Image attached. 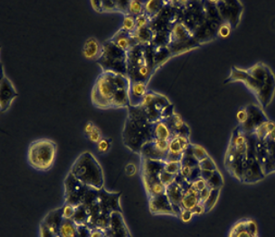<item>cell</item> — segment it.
<instances>
[{
    "label": "cell",
    "mask_w": 275,
    "mask_h": 237,
    "mask_svg": "<svg viewBox=\"0 0 275 237\" xmlns=\"http://www.w3.org/2000/svg\"><path fill=\"white\" fill-rule=\"evenodd\" d=\"M137 172V168H136V165L133 164V163H129L126 168H125V173L126 175L129 176V177H133V176L135 175Z\"/></svg>",
    "instance_id": "53"
},
{
    "label": "cell",
    "mask_w": 275,
    "mask_h": 237,
    "mask_svg": "<svg viewBox=\"0 0 275 237\" xmlns=\"http://www.w3.org/2000/svg\"><path fill=\"white\" fill-rule=\"evenodd\" d=\"M246 231L252 237H258V226L253 219H246Z\"/></svg>",
    "instance_id": "41"
},
{
    "label": "cell",
    "mask_w": 275,
    "mask_h": 237,
    "mask_svg": "<svg viewBox=\"0 0 275 237\" xmlns=\"http://www.w3.org/2000/svg\"><path fill=\"white\" fill-rule=\"evenodd\" d=\"M134 38L136 39L138 45L140 46H148L152 44L154 39V34L150 27H147L140 30H136L133 33Z\"/></svg>",
    "instance_id": "26"
},
{
    "label": "cell",
    "mask_w": 275,
    "mask_h": 237,
    "mask_svg": "<svg viewBox=\"0 0 275 237\" xmlns=\"http://www.w3.org/2000/svg\"><path fill=\"white\" fill-rule=\"evenodd\" d=\"M95 127H96V126L92 123V122H91V121L87 122V123L85 124V126H84V129H83V132H84L85 136L88 137L89 135L91 134L92 131H93V129H95Z\"/></svg>",
    "instance_id": "55"
},
{
    "label": "cell",
    "mask_w": 275,
    "mask_h": 237,
    "mask_svg": "<svg viewBox=\"0 0 275 237\" xmlns=\"http://www.w3.org/2000/svg\"><path fill=\"white\" fill-rule=\"evenodd\" d=\"M121 192H109L104 187L98 190V199L101 213L111 216L114 212L123 213L121 206Z\"/></svg>",
    "instance_id": "9"
},
{
    "label": "cell",
    "mask_w": 275,
    "mask_h": 237,
    "mask_svg": "<svg viewBox=\"0 0 275 237\" xmlns=\"http://www.w3.org/2000/svg\"><path fill=\"white\" fill-rule=\"evenodd\" d=\"M93 10L96 11L98 13H103L102 9V1H91Z\"/></svg>",
    "instance_id": "56"
},
{
    "label": "cell",
    "mask_w": 275,
    "mask_h": 237,
    "mask_svg": "<svg viewBox=\"0 0 275 237\" xmlns=\"http://www.w3.org/2000/svg\"><path fill=\"white\" fill-rule=\"evenodd\" d=\"M192 186H193L194 188H195L196 190L200 192V191L205 189V188L207 186V185H206V181L204 180L203 178H200L198 180H196L192 183Z\"/></svg>",
    "instance_id": "49"
},
{
    "label": "cell",
    "mask_w": 275,
    "mask_h": 237,
    "mask_svg": "<svg viewBox=\"0 0 275 237\" xmlns=\"http://www.w3.org/2000/svg\"><path fill=\"white\" fill-rule=\"evenodd\" d=\"M152 135L153 139L170 140L174 138L172 131L164 119H159L153 123Z\"/></svg>",
    "instance_id": "24"
},
{
    "label": "cell",
    "mask_w": 275,
    "mask_h": 237,
    "mask_svg": "<svg viewBox=\"0 0 275 237\" xmlns=\"http://www.w3.org/2000/svg\"><path fill=\"white\" fill-rule=\"evenodd\" d=\"M130 1H116V9L117 12L123 13V15H128V7Z\"/></svg>",
    "instance_id": "47"
},
{
    "label": "cell",
    "mask_w": 275,
    "mask_h": 237,
    "mask_svg": "<svg viewBox=\"0 0 275 237\" xmlns=\"http://www.w3.org/2000/svg\"><path fill=\"white\" fill-rule=\"evenodd\" d=\"M87 138H88V139H89L92 143L97 144L103 137L102 136V133H101L100 129H98L97 127H95V129H93V131H92V133L89 135Z\"/></svg>",
    "instance_id": "44"
},
{
    "label": "cell",
    "mask_w": 275,
    "mask_h": 237,
    "mask_svg": "<svg viewBox=\"0 0 275 237\" xmlns=\"http://www.w3.org/2000/svg\"><path fill=\"white\" fill-rule=\"evenodd\" d=\"M130 86L127 76L114 72H102L92 90V104L99 109L112 108V100L121 88Z\"/></svg>",
    "instance_id": "3"
},
{
    "label": "cell",
    "mask_w": 275,
    "mask_h": 237,
    "mask_svg": "<svg viewBox=\"0 0 275 237\" xmlns=\"http://www.w3.org/2000/svg\"><path fill=\"white\" fill-rule=\"evenodd\" d=\"M206 185L210 189H221V187L224 185V180L218 170H216L214 175L210 178V179L206 181Z\"/></svg>",
    "instance_id": "32"
},
{
    "label": "cell",
    "mask_w": 275,
    "mask_h": 237,
    "mask_svg": "<svg viewBox=\"0 0 275 237\" xmlns=\"http://www.w3.org/2000/svg\"><path fill=\"white\" fill-rule=\"evenodd\" d=\"M192 212H193L194 216H198V217H199V216H201V215L205 214V213L206 212V210L204 204L199 203V205L194 208Z\"/></svg>",
    "instance_id": "54"
},
{
    "label": "cell",
    "mask_w": 275,
    "mask_h": 237,
    "mask_svg": "<svg viewBox=\"0 0 275 237\" xmlns=\"http://www.w3.org/2000/svg\"><path fill=\"white\" fill-rule=\"evenodd\" d=\"M142 14H144V1L130 0L129 7H128V15L138 17Z\"/></svg>",
    "instance_id": "31"
},
{
    "label": "cell",
    "mask_w": 275,
    "mask_h": 237,
    "mask_svg": "<svg viewBox=\"0 0 275 237\" xmlns=\"http://www.w3.org/2000/svg\"><path fill=\"white\" fill-rule=\"evenodd\" d=\"M220 189H211L207 200L205 202L204 206L206 212L210 211L216 205L218 197H219Z\"/></svg>",
    "instance_id": "34"
},
{
    "label": "cell",
    "mask_w": 275,
    "mask_h": 237,
    "mask_svg": "<svg viewBox=\"0 0 275 237\" xmlns=\"http://www.w3.org/2000/svg\"><path fill=\"white\" fill-rule=\"evenodd\" d=\"M215 171H211V170H201V173H200V178H203L204 180L207 181L210 179V178L212 176L214 175V173Z\"/></svg>",
    "instance_id": "57"
},
{
    "label": "cell",
    "mask_w": 275,
    "mask_h": 237,
    "mask_svg": "<svg viewBox=\"0 0 275 237\" xmlns=\"http://www.w3.org/2000/svg\"><path fill=\"white\" fill-rule=\"evenodd\" d=\"M148 209L152 215H169L178 217L166 194L148 198Z\"/></svg>",
    "instance_id": "15"
},
{
    "label": "cell",
    "mask_w": 275,
    "mask_h": 237,
    "mask_svg": "<svg viewBox=\"0 0 275 237\" xmlns=\"http://www.w3.org/2000/svg\"><path fill=\"white\" fill-rule=\"evenodd\" d=\"M63 207V217L64 219H71L75 210H76V207L75 206H71V205H68V204H65Z\"/></svg>",
    "instance_id": "42"
},
{
    "label": "cell",
    "mask_w": 275,
    "mask_h": 237,
    "mask_svg": "<svg viewBox=\"0 0 275 237\" xmlns=\"http://www.w3.org/2000/svg\"><path fill=\"white\" fill-rule=\"evenodd\" d=\"M190 150H191V152L193 154L194 158L198 160L199 162L202 160H204L205 158H206L208 156L206 150H205L203 147L199 146V145H190Z\"/></svg>",
    "instance_id": "35"
},
{
    "label": "cell",
    "mask_w": 275,
    "mask_h": 237,
    "mask_svg": "<svg viewBox=\"0 0 275 237\" xmlns=\"http://www.w3.org/2000/svg\"><path fill=\"white\" fill-rule=\"evenodd\" d=\"M102 72H110L127 76V53L111 40L102 44V56L96 61Z\"/></svg>",
    "instance_id": "6"
},
{
    "label": "cell",
    "mask_w": 275,
    "mask_h": 237,
    "mask_svg": "<svg viewBox=\"0 0 275 237\" xmlns=\"http://www.w3.org/2000/svg\"><path fill=\"white\" fill-rule=\"evenodd\" d=\"M150 18L146 14H142L136 17V30H140L149 27Z\"/></svg>",
    "instance_id": "40"
},
{
    "label": "cell",
    "mask_w": 275,
    "mask_h": 237,
    "mask_svg": "<svg viewBox=\"0 0 275 237\" xmlns=\"http://www.w3.org/2000/svg\"><path fill=\"white\" fill-rule=\"evenodd\" d=\"M58 237H78V226L71 219H64Z\"/></svg>",
    "instance_id": "25"
},
{
    "label": "cell",
    "mask_w": 275,
    "mask_h": 237,
    "mask_svg": "<svg viewBox=\"0 0 275 237\" xmlns=\"http://www.w3.org/2000/svg\"><path fill=\"white\" fill-rule=\"evenodd\" d=\"M236 1H220L215 2L217 10L219 13L222 20L224 23L228 24L230 26H235L240 20V15H241V5L240 3H236Z\"/></svg>",
    "instance_id": "12"
},
{
    "label": "cell",
    "mask_w": 275,
    "mask_h": 237,
    "mask_svg": "<svg viewBox=\"0 0 275 237\" xmlns=\"http://www.w3.org/2000/svg\"><path fill=\"white\" fill-rule=\"evenodd\" d=\"M179 218L181 219V221L184 223H189L193 219L194 214L193 212L190 211V210H184L182 209V211L179 215Z\"/></svg>",
    "instance_id": "48"
},
{
    "label": "cell",
    "mask_w": 275,
    "mask_h": 237,
    "mask_svg": "<svg viewBox=\"0 0 275 237\" xmlns=\"http://www.w3.org/2000/svg\"><path fill=\"white\" fill-rule=\"evenodd\" d=\"M121 28L133 34L136 31V17L131 15H125L123 17V25Z\"/></svg>",
    "instance_id": "33"
},
{
    "label": "cell",
    "mask_w": 275,
    "mask_h": 237,
    "mask_svg": "<svg viewBox=\"0 0 275 237\" xmlns=\"http://www.w3.org/2000/svg\"><path fill=\"white\" fill-rule=\"evenodd\" d=\"M246 108L248 112V118L244 125L239 126L240 129H242L245 134H254L255 130L266 121H268V119L259 107L252 104L247 106Z\"/></svg>",
    "instance_id": "13"
},
{
    "label": "cell",
    "mask_w": 275,
    "mask_h": 237,
    "mask_svg": "<svg viewBox=\"0 0 275 237\" xmlns=\"http://www.w3.org/2000/svg\"><path fill=\"white\" fill-rule=\"evenodd\" d=\"M181 170V162H175V161H165L164 170L173 175H178L180 173Z\"/></svg>",
    "instance_id": "37"
},
{
    "label": "cell",
    "mask_w": 275,
    "mask_h": 237,
    "mask_svg": "<svg viewBox=\"0 0 275 237\" xmlns=\"http://www.w3.org/2000/svg\"><path fill=\"white\" fill-rule=\"evenodd\" d=\"M168 124L174 137H185L189 138L190 129L189 125L184 121L179 114H174L171 117L164 119Z\"/></svg>",
    "instance_id": "18"
},
{
    "label": "cell",
    "mask_w": 275,
    "mask_h": 237,
    "mask_svg": "<svg viewBox=\"0 0 275 237\" xmlns=\"http://www.w3.org/2000/svg\"><path fill=\"white\" fill-rule=\"evenodd\" d=\"M103 12H117L116 1H102Z\"/></svg>",
    "instance_id": "45"
},
{
    "label": "cell",
    "mask_w": 275,
    "mask_h": 237,
    "mask_svg": "<svg viewBox=\"0 0 275 237\" xmlns=\"http://www.w3.org/2000/svg\"><path fill=\"white\" fill-rule=\"evenodd\" d=\"M189 138L185 137H174L173 139L169 140L168 146V156L166 162L168 161H175L180 162L183 155L190 147Z\"/></svg>",
    "instance_id": "16"
},
{
    "label": "cell",
    "mask_w": 275,
    "mask_h": 237,
    "mask_svg": "<svg viewBox=\"0 0 275 237\" xmlns=\"http://www.w3.org/2000/svg\"><path fill=\"white\" fill-rule=\"evenodd\" d=\"M89 186L83 185L74 176L69 172L65 180V201L66 204L77 206L82 205L83 196Z\"/></svg>",
    "instance_id": "8"
},
{
    "label": "cell",
    "mask_w": 275,
    "mask_h": 237,
    "mask_svg": "<svg viewBox=\"0 0 275 237\" xmlns=\"http://www.w3.org/2000/svg\"><path fill=\"white\" fill-rule=\"evenodd\" d=\"M89 219H90V215L86 208L82 205L77 206L76 210L71 220L74 222L78 227H82V226H88Z\"/></svg>",
    "instance_id": "28"
},
{
    "label": "cell",
    "mask_w": 275,
    "mask_h": 237,
    "mask_svg": "<svg viewBox=\"0 0 275 237\" xmlns=\"http://www.w3.org/2000/svg\"><path fill=\"white\" fill-rule=\"evenodd\" d=\"M72 175L83 185L94 189L104 187V176L96 158L89 151H84L73 162L70 170Z\"/></svg>",
    "instance_id": "4"
},
{
    "label": "cell",
    "mask_w": 275,
    "mask_h": 237,
    "mask_svg": "<svg viewBox=\"0 0 275 237\" xmlns=\"http://www.w3.org/2000/svg\"><path fill=\"white\" fill-rule=\"evenodd\" d=\"M40 237H57L54 233H52L47 227L43 225H40Z\"/></svg>",
    "instance_id": "51"
},
{
    "label": "cell",
    "mask_w": 275,
    "mask_h": 237,
    "mask_svg": "<svg viewBox=\"0 0 275 237\" xmlns=\"http://www.w3.org/2000/svg\"><path fill=\"white\" fill-rule=\"evenodd\" d=\"M231 78L245 82L247 87L255 92L263 106H267L270 103L275 90V77L264 64L259 63L247 71L236 70Z\"/></svg>",
    "instance_id": "2"
},
{
    "label": "cell",
    "mask_w": 275,
    "mask_h": 237,
    "mask_svg": "<svg viewBox=\"0 0 275 237\" xmlns=\"http://www.w3.org/2000/svg\"><path fill=\"white\" fill-rule=\"evenodd\" d=\"M231 27H232V26L228 25V24L223 23V24L220 25L217 34H218L221 37H224H224H227V36H229L230 33H231Z\"/></svg>",
    "instance_id": "46"
},
{
    "label": "cell",
    "mask_w": 275,
    "mask_h": 237,
    "mask_svg": "<svg viewBox=\"0 0 275 237\" xmlns=\"http://www.w3.org/2000/svg\"><path fill=\"white\" fill-rule=\"evenodd\" d=\"M229 237H254L246 231V220L237 222L230 231Z\"/></svg>",
    "instance_id": "30"
},
{
    "label": "cell",
    "mask_w": 275,
    "mask_h": 237,
    "mask_svg": "<svg viewBox=\"0 0 275 237\" xmlns=\"http://www.w3.org/2000/svg\"><path fill=\"white\" fill-rule=\"evenodd\" d=\"M236 118L237 120L239 122V126H242L246 122L247 118H248V112H247V108L241 109L238 111V113L236 114Z\"/></svg>",
    "instance_id": "43"
},
{
    "label": "cell",
    "mask_w": 275,
    "mask_h": 237,
    "mask_svg": "<svg viewBox=\"0 0 275 237\" xmlns=\"http://www.w3.org/2000/svg\"><path fill=\"white\" fill-rule=\"evenodd\" d=\"M110 40L125 53H128L133 47L138 45L133 34L125 31L122 28H120Z\"/></svg>",
    "instance_id": "19"
},
{
    "label": "cell",
    "mask_w": 275,
    "mask_h": 237,
    "mask_svg": "<svg viewBox=\"0 0 275 237\" xmlns=\"http://www.w3.org/2000/svg\"><path fill=\"white\" fill-rule=\"evenodd\" d=\"M63 220H64L63 207H60L58 209L49 212L44 218V220L42 221V224L45 225L52 233H54L58 237Z\"/></svg>",
    "instance_id": "22"
},
{
    "label": "cell",
    "mask_w": 275,
    "mask_h": 237,
    "mask_svg": "<svg viewBox=\"0 0 275 237\" xmlns=\"http://www.w3.org/2000/svg\"><path fill=\"white\" fill-rule=\"evenodd\" d=\"M102 52V45L97 40L95 37H90L82 47V56L87 60L95 61L101 57Z\"/></svg>",
    "instance_id": "21"
},
{
    "label": "cell",
    "mask_w": 275,
    "mask_h": 237,
    "mask_svg": "<svg viewBox=\"0 0 275 237\" xmlns=\"http://www.w3.org/2000/svg\"><path fill=\"white\" fill-rule=\"evenodd\" d=\"M164 167H165V161L141 159L140 172H141L143 185H146L152 181L159 179L158 177L163 171Z\"/></svg>",
    "instance_id": "14"
},
{
    "label": "cell",
    "mask_w": 275,
    "mask_h": 237,
    "mask_svg": "<svg viewBox=\"0 0 275 237\" xmlns=\"http://www.w3.org/2000/svg\"><path fill=\"white\" fill-rule=\"evenodd\" d=\"M153 123L148 120L141 106L128 107V116L123 130V144L135 153H140L143 146L153 139Z\"/></svg>",
    "instance_id": "1"
},
{
    "label": "cell",
    "mask_w": 275,
    "mask_h": 237,
    "mask_svg": "<svg viewBox=\"0 0 275 237\" xmlns=\"http://www.w3.org/2000/svg\"><path fill=\"white\" fill-rule=\"evenodd\" d=\"M166 195L168 196V200L172 204L174 209L177 213V216L179 217L180 213L182 211L180 204H181V200H182L184 195L181 186L178 185L176 182H174L173 184H171L170 186H167Z\"/></svg>",
    "instance_id": "23"
},
{
    "label": "cell",
    "mask_w": 275,
    "mask_h": 237,
    "mask_svg": "<svg viewBox=\"0 0 275 237\" xmlns=\"http://www.w3.org/2000/svg\"><path fill=\"white\" fill-rule=\"evenodd\" d=\"M199 168L201 170H211V171H216L217 168L214 164V160H212L209 156L205 158L204 160L199 161Z\"/></svg>",
    "instance_id": "38"
},
{
    "label": "cell",
    "mask_w": 275,
    "mask_h": 237,
    "mask_svg": "<svg viewBox=\"0 0 275 237\" xmlns=\"http://www.w3.org/2000/svg\"><path fill=\"white\" fill-rule=\"evenodd\" d=\"M146 83H138V82H130L129 88V99H130V106L138 107L142 103L143 98L148 93Z\"/></svg>",
    "instance_id": "20"
},
{
    "label": "cell",
    "mask_w": 275,
    "mask_h": 237,
    "mask_svg": "<svg viewBox=\"0 0 275 237\" xmlns=\"http://www.w3.org/2000/svg\"><path fill=\"white\" fill-rule=\"evenodd\" d=\"M108 237H132L123 213L114 212L111 215V224L106 230Z\"/></svg>",
    "instance_id": "17"
},
{
    "label": "cell",
    "mask_w": 275,
    "mask_h": 237,
    "mask_svg": "<svg viewBox=\"0 0 275 237\" xmlns=\"http://www.w3.org/2000/svg\"><path fill=\"white\" fill-rule=\"evenodd\" d=\"M90 237H108L107 232L106 230L94 228V229H91Z\"/></svg>",
    "instance_id": "52"
},
{
    "label": "cell",
    "mask_w": 275,
    "mask_h": 237,
    "mask_svg": "<svg viewBox=\"0 0 275 237\" xmlns=\"http://www.w3.org/2000/svg\"><path fill=\"white\" fill-rule=\"evenodd\" d=\"M18 96L13 83L6 77L2 66V76L0 81V112L5 113L10 108L13 101Z\"/></svg>",
    "instance_id": "11"
},
{
    "label": "cell",
    "mask_w": 275,
    "mask_h": 237,
    "mask_svg": "<svg viewBox=\"0 0 275 237\" xmlns=\"http://www.w3.org/2000/svg\"><path fill=\"white\" fill-rule=\"evenodd\" d=\"M210 192H211V189L207 186L203 190L200 191L199 194V202L202 203V204H205V202L206 201L207 198H208Z\"/></svg>",
    "instance_id": "50"
},
{
    "label": "cell",
    "mask_w": 275,
    "mask_h": 237,
    "mask_svg": "<svg viewBox=\"0 0 275 237\" xmlns=\"http://www.w3.org/2000/svg\"><path fill=\"white\" fill-rule=\"evenodd\" d=\"M199 203L200 202H199V196L189 194V193H184L180 206L184 210L192 211L194 208L199 205Z\"/></svg>",
    "instance_id": "29"
},
{
    "label": "cell",
    "mask_w": 275,
    "mask_h": 237,
    "mask_svg": "<svg viewBox=\"0 0 275 237\" xmlns=\"http://www.w3.org/2000/svg\"><path fill=\"white\" fill-rule=\"evenodd\" d=\"M169 140L153 139L143 146L140 150L141 159L166 161L168 156Z\"/></svg>",
    "instance_id": "10"
},
{
    "label": "cell",
    "mask_w": 275,
    "mask_h": 237,
    "mask_svg": "<svg viewBox=\"0 0 275 237\" xmlns=\"http://www.w3.org/2000/svg\"><path fill=\"white\" fill-rule=\"evenodd\" d=\"M176 176L173 175V174H170L168 172H166L165 170H163L160 174H159V180L161 181V183L163 184L164 186H170L171 184H173L175 182V179H176Z\"/></svg>",
    "instance_id": "39"
},
{
    "label": "cell",
    "mask_w": 275,
    "mask_h": 237,
    "mask_svg": "<svg viewBox=\"0 0 275 237\" xmlns=\"http://www.w3.org/2000/svg\"><path fill=\"white\" fill-rule=\"evenodd\" d=\"M112 148V139L109 138H102L96 144L97 151L100 154H105L109 152Z\"/></svg>",
    "instance_id": "36"
},
{
    "label": "cell",
    "mask_w": 275,
    "mask_h": 237,
    "mask_svg": "<svg viewBox=\"0 0 275 237\" xmlns=\"http://www.w3.org/2000/svg\"><path fill=\"white\" fill-rule=\"evenodd\" d=\"M56 144L51 139H37L32 142L27 152L29 165L39 171L50 170L56 160Z\"/></svg>",
    "instance_id": "5"
},
{
    "label": "cell",
    "mask_w": 275,
    "mask_h": 237,
    "mask_svg": "<svg viewBox=\"0 0 275 237\" xmlns=\"http://www.w3.org/2000/svg\"><path fill=\"white\" fill-rule=\"evenodd\" d=\"M170 103L168 99L162 94L155 92H148L144 96L142 103L139 106L145 110L148 120L154 123L161 119L162 110Z\"/></svg>",
    "instance_id": "7"
},
{
    "label": "cell",
    "mask_w": 275,
    "mask_h": 237,
    "mask_svg": "<svg viewBox=\"0 0 275 237\" xmlns=\"http://www.w3.org/2000/svg\"><path fill=\"white\" fill-rule=\"evenodd\" d=\"M165 4L166 2L164 1H155V0L144 1V14H146L151 19L161 11L165 6L164 5Z\"/></svg>",
    "instance_id": "27"
}]
</instances>
